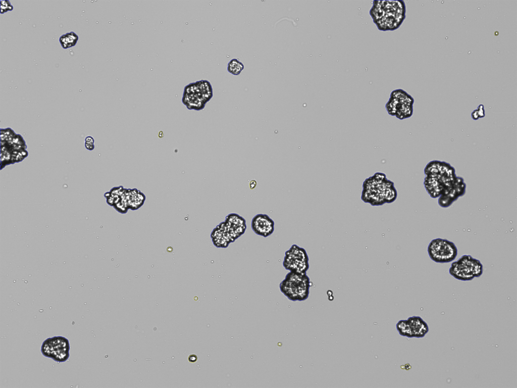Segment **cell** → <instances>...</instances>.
I'll use <instances>...</instances> for the list:
<instances>
[{
    "mask_svg": "<svg viewBox=\"0 0 517 388\" xmlns=\"http://www.w3.org/2000/svg\"><path fill=\"white\" fill-rule=\"evenodd\" d=\"M483 272V265L480 260L470 255H463L451 264L449 273L461 281H470L479 277Z\"/></svg>",
    "mask_w": 517,
    "mask_h": 388,
    "instance_id": "cell-5",
    "label": "cell"
},
{
    "mask_svg": "<svg viewBox=\"0 0 517 388\" xmlns=\"http://www.w3.org/2000/svg\"><path fill=\"white\" fill-rule=\"evenodd\" d=\"M393 184L384 173L377 172L364 181L361 199L373 206L383 205L386 191Z\"/></svg>",
    "mask_w": 517,
    "mask_h": 388,
    "instance_id": "cell-4",
    "label": "cell"
},
{
    "mask_svg": "<svg viewBox=\"0 0 517 388\" xmlns=\"http://www.w3.org/2000/svg\"><path fill=\"white\" fill-rule=\"evenodd\" d=\"M69 350V341L62 336L47 338L43 342L41 347V352L43 356L58 362H63L68 360Z\"/></svg>",
    "mask_w": 517,
    "mask_h": 388,
    "instance_id": "cell-8",
    "label": "cell"
},
{
    "mask_svg": "<svg viewBox=\"0 0 517 388\" xmlns=\"http://www.w3.org/2000/svg\"><path fill=\"white\" fill-rule=\"evenodd\" d=\"M213 96V88L207 80H200L186 85L184 88L182 102L188 110H203Z\"/></svg>",
    "mask_w": 517,
    "mask_h": 388,
    "instance_id": "cell-3",
    "label": "cell"
},
{
    "mask_svg": "<svg viewBox=\"0 0 517 388\" xmlns=\"http://www.w3.org/2000/svg\"><path fill=\"white\" fill-rule=\"evenodd\" d=\"M1 3L2 14L8 11H11L13 9V7L11 5L9 1H2Z\"/></svg>",
    "mask_w": 517,
    "mask_h": 388,
    "instance_id": "cell-19",
    "label": "cell"
},
{
    "mask_svg": "<svg viewBox=\"0 0 517 388\" xmlns=\"http://www.w3.org/2000/svg\"><path fill=\"white\" fill-rule=\"evenodd\" d=\"M256 185V181L255 180H252L250 181L249 186L251 189H253Z\"/></svg>",
    "mask_w": 517,
    "mask_h": 388,
    "instance_id": "cell-22",
    "label": "cell"
},
{
    "mask_svg": "<svg viewBox=\"0 0 517 388\" xmlns=\"http://www.w3.org/2000/svg\"><path fill=\"white\" fill-rule=\"evenodd\" d=\"M78 39V35L71 31L62 35L59 38V42L63 48L67 49L75 46Z\"/></svg>",
    "mask_w": 517,
    "mask_h": 388,
    "instance_id": "cell-15",
    "label": "cell"
},
{
    "mask_svg": "<svg viewBox=\"0 0 517 388\" xmlns=\"http://www.w3.org/2000/svg\"><path fill=\"white\" fill-rule=\"evenodd\" d=\"M471 117L474 120H477L479 119V116L477 112V110L475 109L471 113Z\"/></svg>",
    "mask_w": 517,
    "mask_h": 388,
    "instance_id": "cell-21",
    "label": "cell"
},
{
    "mask_svg": "<svg viewBox=\"0 0 517 388\" xmlns=\"http://www.w3.org/2000/svg\"><path fill=\"white\" fill-rule=\"evenodd\" d=\"M243 64L237 59L231 60L227 65V71L234 75H238L244 69Z\"/></svg>",
    "mask_w": 517,
    "mask_h": 388,
    "instance_id": "cell-17",
    "label": "cell"
},
{
    "mask_svg": "<svg viewBox=\"0 0 517 388\" xmlns=\"http://www.w3.org/2000/svg\"><path fill=\"white\" fill-rule=\"evenodd\" d=\"M282 265L286 270L289 271L306 273L309 265L306 250L296 244H293L285 252Z\"/></svg>",
    "mask_w": 517,
    "mask_h": 388,
    "instance_id": "cell-7",
    "label": "cell"
},
{
    "mask_svg": "<svg viewBox=\"0 0 517 388\" xmlns=\"http://www.w3.org/2000/svg\"><path fill=\"white\" fill-rule=\"evenodd\" d=\"M94 138L91 136H87L85 139V147L89 151H92L94 149Z\"/></svg>",
    "mask_w": 517,
    "mask_h": 388,
    "instance_id": "cell-18",
    "label": "cell"
},
{
    "mask_svg": "<svg viewBox=\"0 0 517 388\" xmlns=\"http://www.w3.org/2000/svg\"><path fill=\"white\" fill-rule=\"evenodd\" d=\"M251 228L256 234L267 237L275 230V222L266 214H257L251 219Z\"/></svg>",
    "mask_w": 517,
    "mask_h": 388,
    "instance_id": "cell-11",
    "label": "cell"
},
{
    "mask_svg": "<svg viewBox=\"0 0 517 388\" xmlns=\"http://www.w3.org/2000/svg\"><path fill=\"white\" fill-rule=\"evenodd\" d=\"M427 252L432 261L443 264L454 260L457 257L458 251L452 241L445 238H436L429 243Z\"/></svg>",
    "mask_w": 517,
    "mask_h": 388,
    "instance_id": "cell-6",
    "label": "cell"
},
{
    "mask_svg": "<svg viewBox=\"0 0 517 388\" xmlns=\"http://www.w3.org/2000/svg\"><path fill=\"white\" fill-rule=\"evenodd\" d=\"M210 236L213 245L217 248H226L231 243L235 241L226 231L223 222L213 229Z\"/></svg>",
    "mask_w": 517,
    "mask_h": 388,
    "instance_id": "cell-13",
    "label": "cell"
},
{
    "mask_svg": "<svg viewBox=\"0 0 517 388\" xmlns=\"http://www.w3.org/2000/svg\"><path fill=\"white\" fill-rule=\"evenodd\" d=\"M369 14L381 31L397 29L406 17V7L403 1H373Z\"/></svg>",
    "mask_w": 517,
    "mask_h": 388,
    "instance_id": "cell-1",
    "label": "cell"
},
{
    "mask_svg": "<svg viewBox=\"0 0 517 388\" xmlns=\"http://www.w3.org/2000/svg\"><path fill=\"white\" fill-rule=\"evenodd\" d=\"M396 328L400 335L408 338L412 337L407 319L399 320L396 324Z\"/></svg>",
    "mask_w": 517,
    "mask_h": 388,
    "instance_id": "cell-16",
    "label": "cell"
},
{
    "mask_svg": "<svg viewBox=\"0 0 517 388\" xmlns=\"http://www.w3.org/2000/svg\"><path fill=\"white\" fill-rule=\"evenodd\" d=\"M412 337L422 338L429 330L427 323L420 316H413L407 319Z\"/></svg>",
    "mask_w": 517,
    "mask_h": 388,
    "instance_id": "cell-14",
    "label": "cell"
},
{
    "mask_svg": "<svg viewBox=\"0 0 517 388\" xmlns=\"http://www.w3.org/2000/svg\"><path fill=\"white\" fill-rule=\"evenodd\" d=\"M477 110L479 116V118H484L485 116V111L484 106L483 104H480L478 106Z\"/></svg>",
    "mask_w": 517,
    "mask_h": 388,
    "instance_id": "cell-20",
    "label": "cell"
},
{
    "mask_svg": "<svg viewBox=\"0 0 517 388\" xmlns=\"http://www.w3.org/2000/svg\"><path fill=\"white\" fill-rule=\"evenodd\" d=\"M121 199L128 209L134 211L140 208L144 204L146 197L142 192L137 188H125Z\"/></svg>",
    "mask_w": 517,
    "mask_h": 388,
    "instance_id": "cell-12",
    "label": "cell"
},
{
    "mask_svg": "<svg viewBox=\"0 0 517 388\" xmlns=\"http://www.w3.org/2000/svg\"><path fill=\"white\" fill-rule=\"evenodd\" d=\"M390 96L395 102V116L400 120L408 118L413 114L414 99L409 94L401 88L391 91Z\"/></svg>",
    "mask_w": 517,
    "mask_h": 388,
    "instance_id": "cell-9",
    "label": "cell"
},
{
    "mask_svg": "<svg viewBox=\"0 0 517 388\" xmlns=\"http://www.w3.org/2000/svg\"><path fill=\"white\" fill-rule=\"evenodd\" d=\"M223 223L226 231L235 241L245 233L247 228L245 219L237 213L228 214Z\"/></svg>",
    "mask_w": 517,
    "mask_h": 388,
    "instance_id": "cell-10",
    "label": "cell"
},
{
    "mask_svg": "<svg viewBox=\"0 0 517 388\" xmlns=\"http://www.w3.org/2000/svg\"><path fill=\"white\" fill-rule=\"evenodd\" d=\"M311 283L306 273L289 271L280 283L279 288L289 300L303 301L309 296Z\"/></svg>",
    "mask_w": 517,
    "mask_h": 388,
    "instance_id": "cell-2",
    "label": "cell"
}]
</instances>
